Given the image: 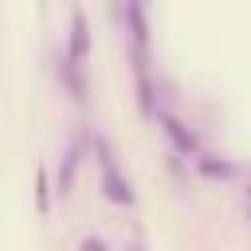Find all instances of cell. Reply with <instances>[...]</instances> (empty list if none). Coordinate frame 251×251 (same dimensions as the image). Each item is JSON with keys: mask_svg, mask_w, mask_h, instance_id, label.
<instances>
[{"mask_svg": "<svg viewBox=\"0 0 251 251\" xmlns=\"http://www.w3.org/2000/svg\"><path fill=\"white\" fill-rule=\"evenodd\" d=\"M90 149H94V161H98L102 192H106V196H110L118 208H129V204H133L129 176L122 173V165H118V153H114V145H110V137H106L102 129H94V133H90Z\"/></svg>", "mask_w": 251, "mask_h": 251, "instance_id": "6da1fadb", "label": "cell"}, {"mask_svg": "<svg viewBox=\"0 0 251 251\" xmlns=\"http://www.w3.org/2000/svg\"><path fill=\"white\" fill-rule=\"evenodd\" d=\"M59 82H63V94L75 102V106H82L86 102V94H90V86H86V63L82 59H75L67 47L59 51Z\"/></svg>", "mask_w": 251, "mask_h": 251, "instance_id": "7a4b0ae2", "label": "cell"}, {"mask_svg": "<svg viewBox=\"0 0 251 251\" xmlns=\"http://www.w3.org/2000/svg\"><path fill=\"white\" fill-rule=\"evenodd\" d=\"M157 122H161V129H165V137L173 141V149L180 153V157H200V137H196V129L188 126V122H180L176 114H157Z\"/></svg>", "mask_w": 251, "mask_h": 251, "instance_id": "3957f363", "label": "cell"}, {"mask_svg": "<svg viewBox=\"0 0 251 251\" xmlns=\"http://www.w3.org/2000/svg\"><path fill=\"white\" fill-rule=\"evenodd\" d=\"M126 27L133 39L137 59H145V43H149V24H145V0H126Z\"/></svg>", "mask_w": 251, "mask_h": 251, "instance_id": "277c9868", "label": "cell"}, {"mask_svg": "<svg viewBox=\"0 0 251 251\" xmlns=\"http://www.w3.org/2000/svg\"><path fill=\"white\" fill-rule=\"evenodd\" d=\"M67 51L75 55V59H90V24H86V12L82 8H75L71 12V39H67Z\"/></svg>", "mask_w": 251, "mask_h": 251, "instance_id": "5b68a950", "label": "cell"}, {"mask_svg": "<svg viewBox=\"0 0 251 251\" xmlns=\"http://www.w3.org/2000/svg\"><path fill=\"white\" fill-rule=\"evenodd\" d=\"M75 176H78V145H67L63 149V161H59V173H55V192L63 200L75 192Z\"/></svg>", "mask_w": 251, "mask_h": 251, "instance_id": "8992f818", "label": "cell"}, {"mask_svg": "<svg viewBox=\"0 0 251 251\" xmlns=\"http://www.w3.org/2000/svg\"><path fill=\"white\" fill-rule=\"evenodd\" d=\"M196 169H200L208 180H231V176L239 173V169H235L231 161H224V157H220V161H216V157H196Z\"/></svg>", "mask_w": 251, "mask_h": 251, "instance_id": "52a82bcc", "label": "cell"}, {"mask_svg": "<svg viewBox=\"0 0 251 251\" xmlns=\"http://www.w3.org/2000/svg\"><path fill=\"white\" fill-rule=\"evenodd\" d=\"M35 212L51 216V180H47V165H39L35 173Z\"/></svg>", "mask_w": 251, "mask_h": 251, "instance_id": "ba28073f", "label": "cell"}, {"mask_svg": "<svg viewBox=\"0 0 251 251\" xmlns=\"http://www.w3.org/2000/svg\"><path fill=\"white\" fill-rule=\"evenodd\" d=\"M78 251H110V247H106V239H102V235H86V239L78 243Z\"/></svg>", "mask_w": 251, "mask_h": 251, "instance_id": "9c48e42d", "label": "cell"}, {"mask_svg": "<svg viewBox=\"0 0 251 251\" xmlns=\"http://www.w3.org/2000/svg\"><path fill=\"white\" fill-rule=\"evenodd\" d=\"M126 251H145V247H141V243H129V247H126Z\"/></svg>", "mask_w": 251, "mask_h": 251, "instance_id": "30bf717a", "label": "cell"}, {"mask_svg": "<svg viewBox=\"0 0 251 251\" xmlns=\"http://www.w3.org/2000/svg\"><path fill=\"white\" fill-rule=\"evenodd\" d=\"M243 196H247V200H251V180H247V188H243Z\"/></svg>", "mask_w": 251, "mask_h": 251, "instance_id": "8fae6325", "label": "cell"}]
</instances>
